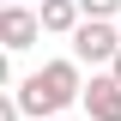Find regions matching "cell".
I'll return each mask as SVG.
<instances>
[{"label":"cell","mask_w":121,"mask_h":121,"mask_svg":"<svg viewBox=\"0 0 121 121\" xmlns=\"http://www.w3.org/2000/svg\"><path fill=\"white\" fill-rule=\"evenodd\" d=\"M79 85H85L79 79V60H48V67H36L12 91V103H18V115L43 121V115H60L67 103H79Z\"/></svg>","instance_id":"1"},{"label":"cell","mask_w":121,"mask_h":121,"mask_svg":"<svg viewBox=\"0 0 121 121\" xmlns=\"http://www.w3.org/2000/svg\"><path fill=\"white\" fill-rule=\"evenodd\" d=\"M67 36H73V60L79 67H109V55L121 48V36H115L109 18H79Z\"/></svg>","instance_id":"2"},{"label":"cell","mask_w":121,"mask_h":121,"mask_svg":"<svg viewBox=\"0 0 121 121\" xmlns=\"http://www.w3.org/2000/svg\"><path fill=\"white\" fill-rule=\"evenodd\" d=\"M36 36H43L36 6H30V0H6V6H0V48H6V55H18V48H30Z\"/></svg>","instance_id":"3"},{"label":"cell","mask_w":121,"mask_h":121,"mask_svg":"<svg viewBox=\"0 0 121 121\" xmlns=\"http://www.w3.org/2000/svg\"><path fill=\"white\" fill-rule=\"evenodd\" d=\"M79 103H85L91 121H121V85L109 73H97L91 85H79Z\"/></svg>","instance_id":"4"},{"label":"cell","mask_w":121,"mask_h":121,"mask_svg":"<svg viewBox=\"0 0 121 121\" xmlns=\"http://www.w3.org/2000/svg\"><path fill=\"white\" fill-rule=\"evenodd\" d=\"M36 24L55 30V36H67V30L79 24V6H73V0H43V6H36Z\"/></svg>","instance_id":"5"},{"label":"cell","mask_w":121,"mask_h":121,"mask_svg":"<svg viewBox=\"0 0 121 121\" xmlns=\"http://www.w3.org/2000/svg\"><path fill=\"white\" fill-rule=\"evenodd\" d=\"M79 6V18H115L121 12V0H73Z\"/></svg>","instance_id":"6"},{"label":"cell","mask_w":121,"mask_h":121,"mask_svg":"<svg viewBox=\"0 0 121 121\" xmlns=\"http://www.w3.org/2000/svg\"><path fill=\"white\" fill-rule=\"evenodd\" d=\"M0 121H24V115H18V103H12V91H0Z\"/></svg>","instance_id":"7"},{"label":"cell","mask_w":121,"mask_h":121,"mask_svg":"<svg viewBox=\"0 0 121 121\" xmlns=\"http://www.w3.org/2000/svg\"><path fill=\"white\" fill-rule=\"evenodd\" d=\"M12 85V67H6V48H0V91Z\"/></svg>","instance_id":"8"},{"label":"cell","mask_w":121,"mask_h":121,"mask_svg":"<svg viewBox=\"0 0 121 121\" xmlns=\"http://www.w3.org/2000/svg\"><path fill=\"white\" fill-rule=\"evenodd\" d=\"M109 79H115V85H121V48H115V55H109Z\"/></svg>","instance_id":"9"},{"label":"cell","mask_w":121,"mask_h":121,"mask_svg":"<svg viewBox=\"0 0 121 121\" xmlns=\"http://www.w3.org/2000/svg\"><path fill=\"white\" fill-rule=\"evenodd\" d=\"M43 121H60V115H43Z\"/></svg>","instance_id":"10"},{"label":"cell","mask_w":121,"mask_h":121,"mask_svg":"<svg viewBox=\"0 0 121 121\" xmlns=\"http://www.w3.org/2000/svg\"><path fill=\"white\" fill-rule=\"evenodd\" d=\"M0 6H6V0H0Z\"/></svg>","instance_id":"11"}]
</instances>
